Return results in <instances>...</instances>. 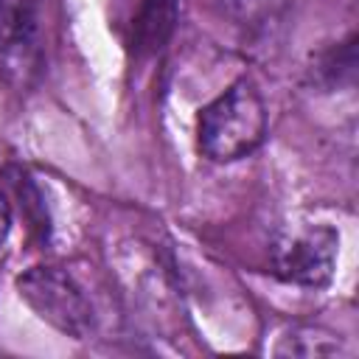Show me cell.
Masks as SVG:
<instances>
[{"mask_svg":"<svg viewBox=\"0 0 359 359\" xmlns=\"http://www.w3.org/2000/svg\"><path fill=\"white\" fill-rule=\"evenodd\" d=\"M121 283L132 303L143 311L146 320L154 325H163L180 311V289L171 275V266L160 258V252L149 250L146 244L129 241L123 250L121 264Z\"/></svg>","mask_w":359,"mask_h":359,"instance_id":"277c9868","label":"cell"},{"mask_svg":"<svg viewBox=\"0 0 359 359\" xmlns=\"http://www.w3.org/2000/svg\"><path fill=\"white\" fill-rule=\"evenodd\" d=\"M224 8L252 48L272 45L289 20V0H224Z\"/></svg>","mask_w":359,"mask_h":359,"instance_id":"52a82bcc","label":"cell"},{"mask_svg":"<svg viewBox=\"0 0 359 359\" xmlns=\"http://www.w3.org/2000/svg\"><path fill=\"white\" fill-rule=\"evenodd\" d=\"M199 151L213 163L250 157L266 137V104L250 79L233 81L196 121Z\"/></svg>","mask_w":359,"mask_h":359,"instance_id":"6da1fadb","label":"cell"},{"mask_svg":"<svg viewBox=\"0 0 359 359\" xmlns=\"http://www.w3.org/2000/svg\"><path fill=\"white\" fill-rule=\"evenodd\" d=\"M278 356H306V359H320V356H348L351 348L345 345V339L325 328V325H292L275 345Z\"/></svg>","mask_w":359,"mask_h":359,"instance_id":"ba28073f","label":"cell"},{"mask_svg":"<svg viewBox=\"0 0 359 359\" xmlns=\"http://www.w3.org/2000/svg\"><path fill=\"white\" fill-rule=\"evenodd\" d=\"M8 233H11V205H8V196L0 188V247L6 244Z\"/></svg>","mask_w":359,"mask_h":359,"instance_id":"9c48e42d","label":"cell"},{"mask_svg":"<svg viewBox=\"0 0 359 359\" xmlns=\"http://www.w3.org/2000/svg\"><path fill=\"white\" fill-rule=\"evenodd\" d=\"M339 233L331 224H297L283 230L272 250L275 272L294 286L323 289L334 280Z\"/></svg>","mask_w":359,"mask_h":359,"instance_id":"3957f363","label":"cell"},{"mask_svg":"<svg viewBox=\"0 0 359 359\" xmlns=\"http://www.w3.org/2000/svg\"><path fill=\"white\" fill-rule=\"evenodd\" d=\"M45 0H0V73L25 87L39 70V22Z\"/></svg>","mask_w":359,"mask_h":359,"instance_id":"5b68a950","label":"cell"},{"mask_svg":"<svg viewBox=\"0 0 359 359\" xmlns=\"http://www.w3.org/2000/svg\"><path fill=\"white\" fill-rule=\"evenodd\" d=\"M20 300L50 328L70 339H90L98 328V311L84 283L65 266H31L17 278Z\"/></svg>","mask_w":359,"mask_h":359,"instance_id":"7a4b0ae2","label":"cell"},{"mask_svg":"<svg viewBox=\"0 0 359 359\" xmlns=\"http://www.w3.org/2000/svg\"><path fill=\"white\" fill-rule=\"evenodd\" d=\"M177 3L180 0H123L126 42L135 53L151 56L168 42L177 25Z\"/></svg>","mask_w":359,"mask_h":359,"instance_id":"8992f818","label":"cell"}]
</instances>
